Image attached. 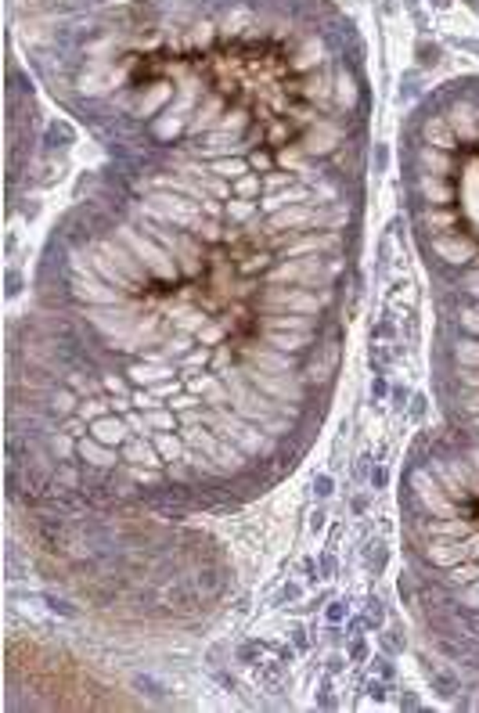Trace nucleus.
<instances>
[{"label":"nucleus","instance_id":"obj_1","mask_svg":"<svg viewBox=\"0 0 479 713\" xmlns=\"http://www.w3.org/2000/svg\"><path fill=\"white\" fill-rule=\"evenodd\" d=\"M112 235L130 249V253L144 263L155 274V281H177V270L180 263L173 260V253H166V249L152 238V235H144V230H137L134 224H112Z\"/></svg>","mask_w":479,"mask_h":713},{"label":"nucleus","instance_id":"obj_2","mask_svg":"<svg viewBox=\"0 0 479 713\" xmlns=\"http://www.w3.org/2000/svg\"><path fill=\"white\" fill-rule=\"evenodd\" d=\"M331 303V292L306 288V285H270L260 292L256 306L263 313H321Z\"/></svg>","mask_w":479,"mask_h":713},{"label":"nucleus","instance_id":"obj_3","mask_svg":"<svg viewBox=\"0 0 479 713\" xmlns=\"http://www.w3.org/2000/svg\"><path fill=\"white\" fill-rule=\"evenodd\" d=\"M407 487L414 494V505H418L422 515H462V505L436 483V476L429 472V465H418L411 469L407 476Z\"/></svg>","mask_w":479,"mask_h":713},{"label":"nucleus","instance_id":"obj_4","mask_svg":"<svg viewBox=\"0 0 479 713\" xmlns=\"http://www.w3.org/2000/svg\"><path fill=\"white\" fill-rule=\"evenodd\" d=\"M242 375L263 396H270V400H278V404H303L306 400V382L299 379V375H274V371H256V368H245Z\"/></svg>","mask_w":479,"mask_h":713},{"label":"nucleus","instance_id":"obj_5","mask_svg":"<svg viewBox=\"0 0 479 713\" xmlns=\"http://www.w3.org/2000/svg\"><path fill=\"white\" fill-rule=\"evenodd\" d=\"M242 356L245 368H256V371H274V375H296V368L303 364V356L296 353H285V350H274V346H260V343H249V346H238L235 350Z\"/></svg>","mask_w":479,"mask_h":713},{"label":"nucleus","instance_id":"obj_6","mask_svg":"<svg viewBox=\"0 0 479 713\" xmlns=\"http://www.w3.org/2000/svg\"><path fill=\"white\" fill-rule=\"evenodd\" d=\"M429 253L436 260H443L447 267H462V263H472L479 256V242L465 238L462 230H447V235H432L429 238Z\"/></svg>","mask_w":479,"mask_h":713},{"label":"nucleus","instance_id":"obj_7","mask_svg":"<svg viewBox=\"0 0 479 713\" xmlns=\"http://www.w3.org/2000/svg\"><path fill=\"white\" fill-rule=\"evenodd\" d=\"M414 198L422 205H454V184L440 173H418L414 177Z\"/></svg>","mask_w":479,"mask_h":713},{"label":"nucleus","instance_id":"obj_8","mask_svg":"<svg viewBox=\"0 0 479 713\" xmlns=\"http://www.w3.org/2000/svg\"><path fill=\"white\" fill-rule=\"evenodd\" d=\"M422 548H425V558L436 565V570H443V573L454 570L457 562L472 558L469 548H465V537H462V540H425Z\"/></svg>","mask_w":479,"mask_h":713},{"label":"nucleus","instance_id":"obj_9","mask_svg":"<svg viewBox=\"0 0 479 713\" xmlns=\"http://www.w3.org/2000/svg\"><path fill=\"white\" fill-rule=\"evenodd\" d=\"M76 461H79V465H91V469H116L119 454H116V447L101 444V439H94V436H79Z\"/></svg>","mask_w":479,"mask_h":713},{"label":"nucleus","instance_id":"obj_10","mask_svg":"<svg viewBox=\"0 0 479 713\" xmlns=\"http://www.w3.org/2000/svg\"><path fill=\"white\" fill-rule=\"evenodd\" d=\"M263 328H278V331H299V335H314L321 331V313H263Z\"/></svg>","mask_w":479,"mask_h":713},{"label":"nucleus","instance_id":"obj_11","mask_svg":"<svg viewBox=\"0 0 479 713\" xmlns=\"http://www.w3.org/2000/svg\"><path fill=\"white\" fill-rule=\"evenodd\" d=\"M130 422L127 418H119V414H101L91 422V436L101 439V444H109V447H123L130 439Z\"/></svg>","mask_w":479,"mask_h":713},{"label":"nucleus","instance_id":"obj_12","mask_svg":"<svg viewBox=\"0 0 479 713\" xmlns=\"http://www.w3.org/2000/svg\"><path fill=\"white\" fill-rule=\"evenodd\" d=\"M123 461L127 465H144V469H162L166 461L159 457L155 444H144V436H130L127 444H123Z\"/></svg>","mask_w":479,"mask_h":713},{"label":"nucleus","instance_id":"obj_13","mask_svg":"<svg viewBox=\"0 0 479 713\" xmlns=\"http://www.w3.org/2000/svg\"><path fill=\"white\" fill-rule=\"evenodd\" d=\"M260 339L267 346H274V350H285V353H296V356H306L310 350V335H299V331H278V328H263L260 331Z\"/></svg>","mask_w":479,"mask_h":713},{"label":"nucleus","instance_id":"obj_14","mask_svg":"<svg viewBox=\"0 0 479 713\" xmlns=\"http://www.w3.org/2000/svg\"><path fill=\"white\" fill-rule=\"evenodd\" d=\"M191 389L202 393V404H210V407L231 404V386H227V379H217V375H202V379H191Z\"/></svg>","mask_w":479,"mask_h":713},{"label":"nucleus","instance_id":"obj_15","mask_svg":"<svg viewBox=\"0 0 479 713\" xmlns=\"http://www.w3.org/2000/svg\"><path fill=\"white\" fill-rule=\"evenodd\" d=\"M418 224L436 230V235H447V230L457 227V213L450 205H422V213H418Z\"/></svg>","mask_w":479,"mask_h":713},{"label":"nucleus","instance_id":"obj_16","mask_svg":"<svg viewBox=\"0 0 479 713\" xmlns=\"http://www.w3.org/2000/svg\"><path fill=\"white\" fill-rule=\"evenodd\" d=\"M418 166H422V173H440V177H454V155L447 148L440 152H432V148H422L418 152Z\"/></svg>","mask_w":479,"mask_h":713},{"label":"nucleus","instance_id":"obj_17","mask_svg":"<svg viewBox=\"0 0 479 713\" xmlns=\"http://www.w3.org/2000/svg\"><path fill=\"white\" fill-rule=\"evenodd\" d=\"M152 444H155V450H159V457L166 461V465H177V461L187 454L184 436H173V432H155Z\"/></svg>","mask_w":479,"mask_h":713},{"label":"nucleus","instance_id":"obj_18","mask_svg":"<svg viewBox=\"0 0 479 713\" xmlns=\"http://www.w3.org/2000/svg\"><path fill=\"white\" fill-rule=\"evenodd\" d=\"M173 375V368H166V361H152V364H134L130 368V382L134 386H159V382H166Z\"/></svg>","mask_w":479,"mask_h":713},{"label":"nucleus","instance_id":"obj_19","mask_svg":"<svg viewBox=\"0 0 479 713\" xmlns=\"http://www.w3.org/2000/svg\"><path fill=\"white\" fill-rule=\"evenodd\" d=\"M65 386H69V389H72V393L79 396V400H87V396H91V393H97V389L105 386V382L91 379L87 371H69V375H65Z\"/></svg>","mask_w":479,"mask_h":713},{"label":"nucleus","instance_id":"obj_20","mask_svg":"<svg viewBox=\"0 0 479 713\" xmlns=\"http://www.w3.org/2000/svg\"><path fill=\"white\" fill-rule=\"evenodd\" d=\"M454 361L479 368V339H476V335H472V339H457L454 343Z\"/></svg>","mask_w":479,"mask_h":713},{"label":"nucleus","instance_id":"obj_21","mask_svg":"<svg viewBox=\"0 0 479 713\" xmlns=\"http://www.w3.org/2000/svg\"><path fill=\"white\" fill-rule=\"evenodd\" d=\"M281 677H285V663H281V659H278V663H256V681H260V684L278 688Z\"/></svg>","mask_w":479,"mask_h":713},{"label":"nucleus","instance_id":"obj_22","mask_svg":"<svg viewBox=\"0 0 479 713\" xmlns=\"http://www.w3.org/2000/svg\"><path fill=\"white\" fill-rule=\"evenodd\" d=\"M213 170H217V177H223V180H238L242 173H249V162H242V159H217Z\"/></svg>","mask_w":479,"mask_h":713},{"label":"nucleus","instance_id":"obj_23","mask_svg":"<svg viewBox=\"0 0 479 713\" xmlns=\"http://www.w3.org/2000/svg\"><path fill=\"white\" fill-rule=\"evenodd\" d=\"M457 602L465 605L469 613H479V577L476 580H469V583H462L457 587Z\"/></svg>","mask_w":479,"mask_h":713},{"label":"nucleus","instance_id":"obj_24","mask_svg":"<svg viewBox=\"0 0 479 713\" xmlns=\"http://www.w3.org/2000/svg\"><path fill=\"white\" fill-rule=\"evenodd\" d=\"M368 364H371V371H375V375H386V368H389V350H386V346H379V343H371Z\"/></svg>","mask_w":479,"mask_h":713},{"label":"nucleus","instance_id":"obj_25","mask_svg":"<svg viewBox=\"0 0 479 713\" xmlns=\"http://www.w3.org/2000/svg\"><path fill=\"white\" fill-rule=\"evenodd\" d=\"M256 209H260L256 202H249V198H235L231 205H227V213H231V220H238V224H245L249 217H253V213H256Z\"/></svg>","mask_w":479,"mask_h":713},{"label":"nucleus","instance_id":"obj_26","mask_svg":"<svg viewBox=\"0 0 479 713\" xmlns=\"http://www.w3.org/2000/svg\"><path fill=\"white\" fill-rule=\"evenodd\" d=\"M364 562L371 565V570H382V565H386V548H382V540H368Z\"/></svg>","mask_w":479,"mask_h":713},{"label":"nucleus","instance_id":"obj_27","mask_svg":"<svg viewBox=\"0 0 479 713\" xmlns=\"http://www.w3.org/2000/svg\"><path fill=\"white\" fill-rule=\"evenodd\" d=\"M263 641H245L242 648H238V663H245V666H256V659H260V652H263Z\"/></svg>","mask_w":479,"mask_h":713},{"label":"nucleus","instance_id":"obj_28","mask_svg":"<svg viewBox=\"0 0 479 713\" xmlns=\"http://www.w3.org/2000/svg\"><path fill=\"white\" fill-rule=\"evenodd\" d=\"M364 623H368V627H382V623H386V609H382V602H379V598H371V602H368Z\"/></svg>","mask_w":479,"mask_h":713},{"label":"nucleus","instance_id":"obj_29","mask_svg":"<svg viewBox=\"0 0 479 713\" xmlns=\"http://www.w3.org/2000/svg\"><path fill=\"white\" fill-rule=\"evenodd\" d=\"M457 382H462L465 389H479V368H472V364H457Z\"/></svg>","mask_w":479,"mask_h":713},{"label":"nucleus","instance_id":"obj_30","mask_svg":"<svg viewBox=\"0 0 479 713\" xmlns=\"http://www.w3.org/2000/svg\"><path fill=\"white\" fill-rule=\"evenodd\" d=\"M462 328H465L469 335H476V339H479V303H476V306H469V310H462Z\"/></svg>","mask_w":479,"mask_h":713},{"label":"nucleus","instance_id":"obj_31","mask_svg":"<svg viewBox=\"0 0 479 713\" xmlns=\"http://www.w3.org/2000/svg\"><path fill=\"white\" fill-rule=\"evenodd\" d=\"M267 267H270V256H263V253H249L245 263H242L245 274H256V270H267Z\"/></svg>","mask_w":479,"mask_h":713},{"label":"nucleus","instance_id":"obj_32","mask_svg":"<svg viewBox=\"0 0 479 713\" xmlns=\"http://www.w3.org/2000/svg\"><path fill=\"white\" fill-rule=\"evenodd\" d=\"M368 659V641H364V634H353V641H350V663H364Z\"/></svg>","mask_w":479,"mask_h":713},{"label":"nucleus","instance_id":"obj_33","mask_svg":"<svg viewBox=\"0 0 479 713\" xmlns=\"http://www.w3.org/2000/svg\"><path fill=\"white\" fill-rule=\"evenodd\" d=\"M346 613H350V605H346L343 598H336V602L328 605V613H324V616H328V623H331V627H336V623H343V620H346Z\"/></svg>","mask_w":479,"mask_h":713},{"label":"nucleus","instance_id":"obj_34","mask_svg":"<svg viewBox=\"0 0 479 713\" xmlns=\"http://www.w3.org/2000/svg\"><path fill=\"white\" fill-rule=\"evenodd\" d=\"M371 396H375V400H386V396H389V382H386V375H375V379H371Z\"/></svg>","mask_w":479,"mask_h":713},{"label":"nucleus","instance_id":"obj_35","mask_svg":"<svg viewBox=\"0 0 479 713\" xmlns=\"http://www.w3.org/2000/svg\"><path fill=\"white\" fill-rule=\"evenodd\" d=\"M314 494H317V497H331V494H336L331 476H317V479H314Z\"/></svg>","mask_w":479,"mask_h":713},{"label":"nucleus","instance_id":"obj_36","mask_svg":"<svg viewBox=\"0 0 479 713\" xmlns=\"http://www.w3.org/2000/svg\"><path fill=\"white\" fill-rule=\"evenodd\" d=\"M389 335H393V321L386 318V321H379L371 328V343H382V339H389Z\"/></svg>","mask_w":479,"mask_h":713},{"label":"nucleus","instance_id":"obj_37","mask_svg":"<svg viewBox=\"0 0 479 713\" xmlns=\"http://www.w3.org/2000/svg\"><path fill=\"white\" fill-rule=\"evenodd\" d=\"M299 570H303V580H317V577H321V562H314V558H303Z\"/></svg>","mask_w":479,"mask_h":713},{"label":"nucleus","instance_id":"obj_38","mask_svg":"<svg viewBox=\"0 0 479 713\" xmlns=\"http://www.w3.org/2000/svg\"><path fill=\"white\" fill-rule=\"evenodd\" d=\"M292 645L299 648V652H306V648H310V638H306V627H292Z\"/></svg>","mask_w":479,"mask_h":713},{"label":"nucleus","instance_id":"obj_39","mask_svg":"<svg viewBox=\"0 0 479 713\" xmlns=\"http://www.w3.org/2000/svg\"><path fill=\"white\" fill-rule=\"evenodd\" d=\"M386 483H389V476H386V469H382V465H375V469H371V487H375V490H382Z\"/></svg>","mask_w":479,"mask_h":713},{"label":"nucleus","instance_id":"obj_40","mask_svg":"<svg viewBox=\"0 0 479 713\" xmlns=\"http://www.w3.org/2000/svg\"><path fill=\"white\" fill-rule=\"evenodd\" d=\"M296 598H299V583H285V587H281V595H278L281 605H285V602H296Z\"/></svg>","mask_w":479,"mask_h":713},{"label":"nucleus","instance_id":"obj_41","mask_svg":"<svg viewBox=\"0 0 479 713\" xmlns=\"http://www.w3.org/2000/svg\"><path fill=\"white\" fill-rule=\"evenodd\" d=\"M465 292H469V296H472V299H479V267H476V270H472V274L465 278Z\"/></svg>","mask_w":479,"mask_h":713},{"label":"nucleus","instance_id":"obj_42","mask_svg":"<svg viewBox=\"0 0 479 713\" xmlns=\"http://www.w3.org/2000/svg\"><path fill=\"white\" fill-rule=\"evenodd\" d=\"M465 411H472V414H479V389H465V404H462Z\"/></svg>","mask_w":479,"mask_h":713},{"label":"nucleus","instance_id":"obj_43","mask_svg":"<svg viewBox=\"0 0 479 713\" xmlns=\"http://www.w3.org/2000/svg\"><path fill=\"white\" fill-rule=\"evenodd\" d=\"M368 696H371L375 703H382V699H386V684H382V681H368Z\"/></svg>","mask_w":479,"mask_h":713},{"label":"nucleus","instance_id":"obj_44","mask_svg":"<svg viewBox=\"0 0 479 713\" xmlns=\"http://www.w3.org/2000/svg\"><path fill=\"white\" fill-rule=\"evenodd\" d=\"M425 404H429V400H425L422 393H418V396H411V418H422V414H425Z\"/></svg>","mask_w":479,"mask_h":713},{"label":"nucleus","instance_id":"obj_45","mask_svg":"<svg viewBox=\"0 0 479 713\" xmlns=\"http://www.w3.org/2000/svg\"><path fill=\"white\" fill-rule=\"evenodd\" d=\"M324 519H328V515H324L321 508L310 512V533H321V530H324Z\"/></svg>","mask_w":479,"mask_h":713},{"label":"nucleus","instance_id":"obj_46","mask_svg":"<svg viewBox=\"0 0 479 713\" xmlns=\"http://www.w3.org/2000/svg\"><path fill=\"white\" fill-rule=\"evenodd\" d=\"M382 645H386V652H400V648H404V641H400L397 634H393V631H389V634H382Z\"/></svg>","mask_w":479,"mask_h":713},{"label":"nucleus","instance_id":"obj_47","mask_svg":"<svg viewBox=\"0 0 479 713\" xmlns=\"http://www.w3.org/2000/svg\"><path fill=\"white\" fill-rule=\"evenodd\" d=\"M296 652H299L296 645H292V648H288V645H281V648H278V659H281V663L288 666V663H296Z\"/></svg>","mask_w":479,"mask_h":713},{"label":"nucleus","instance_id":"obj_48","mask_svg":"<svg viewBox=\"0 0 479 713\" xmlns=\"http://www.w3.org/2000/svg\"><path fill=\"white\" fill-rule=\"evenodd\" d=\"M18 292H22V278L15 270H8V296H18Z\"/></svg>","mask_w":479,"mask_h":713},{"label":"nucleus","instance_id":"obj_49","mask_svg":"<svg viewBox=\"0 0 479 713\" xmlns=\"http://www.w3.org/2000/svg\"><path fill=\"white\" fill-rule=\"evenodd\" d=\"M462 454H465V461H469V465L476 469V476H479V444H476V447H469V450H462Z\"/></svg>","mask_w":479,"mask_h":713},{"label":"nucleus","instance_id":"obj_50","mask_svg":"<svg viewBox=\"0 0 479 713\" xmlns=\"http://www.w3.org/2000/svg\"><path fill=\"white\" fill-rule=\"evenodd\" d=\"M336 573V558L331 555H321V577H331Z\"/></svg>","mask_w":479,"mask_h":713},{"label":"nucleus","instance_id":"obj_51","mask_svg":"<svg viewBox=\"0 0 479 713\" xmlns=\"http://www.w3.org/2000/svg\"><path fill=\"white\" fill-rule=\"evenodd\" d=\"M379 663V674H382V681H393V666H389V659L382 656V659H375Z\"/></svg>","mask_w":479,"mask_h":713},{"label":"nucleus","instance_id":"obj_52","mask_svg":"<svg viewBox=\"0 0 479 713\" xmlns=\"http://www.w3.org/2000/svg\"><path fill=\"white\" fill-rule=\"evenodd\" d=\"M346 663H350V659H343V656H331V659H328V674H339V670H343Z\"/></svg>","mask_w":479,"mask_h":713},{"label":"nucleus","instance_id":"obj_53","mask_svg":"<svg viewBox=\"0 0 479 713\" xmlns=\"http://www.w3.org/2000/svg\"><path fill=\"white\" fill-rule=\"evenodd\" d=\"M400 706H404V710H418L422 703H418V699H414V696H404V699H400Z\"/></svg>","mask_w":479,"mask_h":713},{"label":"nucleus","instance_id":"obj_54","mask_svg":"<svg viewBox=\"0 0 479 713\" xmlns=\"http://www.w3.org/2000/svg\"><path fill=\"white\" fill-rule=\"evenodd\" d=\"M105 389H116V393H127V386H123L119 379H105Z\"/></svg>","mask_w":479,"mask_h":713},{"label":"nucleus","instance_id":"obj_55","mask_svg":"<svg viewBox=\"0 0 479 713\" xmlns=\"http://www.w3.org/2000/svg\"><path fill=\"white\" fill-rule=\"evenodd\" d=\"M397 591H400V598H407V602H411V583H407V580H400V583H397Z\"/></svg>","mask_w":479,"mask_h":713},{"label":"nucleus","instance_id":"obj_56","mask_svg":"<svg viewBox=\"0 0 479 713\" xmlns=\"http://www.w3.org/2000/svg\"><path fill=\"white\" fill-rule=\"evenodd\" d=\"M472 429L479 432V414H472Z\"/></svg>","mask_w":479,"mask_h":713}]
</instances>
